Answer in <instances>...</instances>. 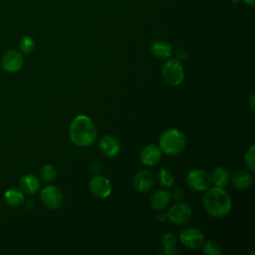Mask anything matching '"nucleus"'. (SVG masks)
<instances>
[{
  "label": "nucleus",
  "mask_w": 255,
  "mask_h": 255,
  "mask_svg": "<svg viewBox=\"0 0 255 255\" xmlns=\"http://www.w3.org/2000/svg\"><path fill=\"white\" fill-rule=\"evenodd\" d=\"M243 2L249 6H254L255 5V0H243Z\"/></svg>",
  "instance_id": "obj_32"
},
{
  "label": "nucleus",
  "mask_w": 255,
  "mask_h": 255,
  "mask_svg": "<svg viewBox=\"0 0 255 255\" xmlns=\"http://www.w3.org/2000/svg\"><path fill=\"white\" fill-rule=\"evenodd\" d=\"M40 179L34 174H26L19 180V186L22 192L26 194H35L40 188Z\"/></svg>",
  "instance_id": "obj_14"
},
{
  "label": "nucleus",
  "mask_w": 255,
  "mask_h": 255,
  "mask_svg": "<svg viewBox=\"0 0 255 255\" xmlns=\"http://www.w3.org/2000/svg\"><path fill=\"white\" fill-rule=\"evenodd\" d=\"M164 81L171 86H178L184 78L183 68L177 59H170L162 66Z\"/></svg>",
  "instance_id": "obj_4"
},
{
  "label": "nucleus",
  "mask_w": 255,
  "mask_h": 255,
  "mask_svg": "<svg viewBox=\"0 0 255 255\" xmlns=\"http://www.w3.org/2000/svg\"><path fill=\"white\" fill-rule=\"evenodd\" d=\"M203 206L207 213L215 218H220L228 214L232 201L227 191L222 187H213L206 191L203 197Z\"/></svg>",
  "instance_id": "obj_2"
},
{
  "label": "nucleus",
  "mask_w": 255,
  "mask_h": 255,
  "mask_svg": "<svg viewBox=\"0 0 255 255\" xmlns=\"http://www.w3.org/2000/svg\"><path fill=\"white\" fill-rule=\"evenodd\" d=\"M19 49L23 54H30L35 49V42L30 36H24L19 41Z\"/></svg>",
  "instance_id": "obj_21"
},
{
  "label": "nucleus",
  "mask_w": 255,
  "mask_h": 255,
  "mask_svg": "<svg viewBox=\"0 0 255 255\" xmlns=\"http://www.w3.org/2000/svg\"><path fill=\"white\" fill-rule=\"evenodd\" d=\"M245 164L251 172H254V144H252L245 154Z\"/></svg>",
  "instance_id": "obj_25"
},
{
  "label": "nucleus",
  "mask_w": 255,
  "mask_h": 255,
  "mask_svg": "<svg viewBox=\"0 0 255 255\" xmlns=\"http://www.w3.org/2000/svg\"><path fill=\"white\" fill-rule=\"evenodd\" d=\"M192 215L191 207L184 202H179L172 205L167 211V218L175 225H182L187 223Z\"/></svg>",
  "instance_id": "obj_6"
},
{
  "label": "nucleus",
  "mask_w": 255,
  "mask_h": 255,
  "mask_svg": "<svg viewBox=\"0 0 255 255\" xmlns=\"http://www.w3.org/2000/svg\"><path fill=\"white\" fill-rule=\"evenodd\" d=\"M249 103H250V106H251V110L253 111L254 110V95H251L250 98H249Z\"/></svg>",
  "instance_id": "obj_30"
},
{
  "label": "nucleus",
  "mask_w": 255,
  "mask_h": 255,
  "mask_svg": "<svg viewBox=\"0 0 255 255\" xmlns=\"http://www.w3.org/2000/svg\"><path fill=\"white\" fill-rule=\"evenodd\" d=\"M184 196V191L181 188H174L170 194V197L175 200H181Z\"/></svg>",
  "instance_id": "obj_26"
},
{
  "label": "nucleus",
  "mask_w": 255,
  "mask_h": 255,
  "mask_svg": "<svg viewBox=\"0 0 255 255\" xmlns=\"http://www.w3.org/2000/svg\"><path fill=\"white\" fill-rule=\"evenodd\" d=\"M91 192L99 198H107L112 193V184L110 180L101 175H95L89 183Z\"/></svg>",
  "instance_id": "obj_10"
},
{
  "label": "nucleus",
  "mask_w": 255,
  "mask_h": 255,
  "mask_svg": "<svg viewBox=\"0 0 255 255\" xmlns=\"http://www.w3.org/2000/svg\"><path fill=\"white\" fill-rule=\"evenodd\" d=\"M101 152L106 156H115L121 149V143L113 135H105L99 142Z\"/></svg>",
  "instance_id": "obj_13"
},
{
  "label": "nucleus",
  "mask_w": 255,
  "mask_h": 255,
  "mask_svg": "<svg viewBox=\"0 0 255 255\" xmlns=\"http://www.w3.org/2000/svg\"><path fill=\"white\" fill-rule=\"evenodd\" d=\"M157 179H158L159 183L162 186H165V187H170L173 184V181H174L173 174L171 173L170 170H168L166 168H161L158 171Z\"/></svg>",
  "instance_id": "obj_20"
},
{
  "label": "nucleus",
  "mask_w": 255,
  "mask_h": 255,
  "mask_svg": "<svg viewBox=\"0 0 255 255\" xmlns=\"http://www.w3.org/2000/svg\"><path fill=\"white\" fill-rule=\"evenodd\" d=\"M175 56H176V59L179 61V60H184L186 57H187V52L185 49L183 48H178L176 51H175Z\"/></svg>",
  "instance_id": "obj_27"
},
{
  "label": "nucleus",
  "mask_w": 255,
  "mask_h": 255,
  "mask_svg": "<svg viewBox=\"0 0 255 255\" xmlns=\"http://www.w3.org/2000/svg\"><path fill=\"white\" fill-rule=\"evenodd\" d=\"M57 171L53 164H45L41 169V177L44 181L50 182L56 178Z\"/></svg>",
  "instance_id": "obj_22"
},
{
  "label": "nucleus",
  "mask_w": 255,
  "mask_h": 255,
  "mask_svg": "<svg viewBox=\"0 0 255 255\" xmlns=\"http://www.w3.org/2000/svg\"><path fill=\"white\" fill-rule=\"evenodd\" d=\"M151 54L158 59H165L172 54L171 45L163 40L155 41L150 47Z\"/></svg>",
  "instance_id": "obj_15"
},
{
  "label": "nucleus",
  "mask_w": 255,
  "mask_h": 255,
  "mask_svg": "<svg viewBox=\"0 0 255 255\" xmlns=\"http://www.w3.org/2000/svg\"><path fill=\"white\" fill-rule=\"evenodd\" d=\"M90 170L93 172V173H98L100 170H101V165L99 162H92L91 165H90Z\"/></svg>",
  "instance_id": "obj_28"
},
{
  "label": "nucleus",
  "mask_w": 255,
  "mask_h": 255,
  "mask_svg": "<svg viewBox=\"0 0 255 255\" xmlns=\"http://www.w3.org/2000/svg\"><path fill=\"white\" fill-rule=\"evenodd\" d=\"M170 193L165 190H157L150 197V204L153 209L161 210L170 202Z\"/></svg>",
  "instance_id": "obj_16"
},
{
  "label": "nucleus",
  "mask_w": 255,
  "mask_h": 255,
  "mask_svg": "<svg viewBox=\"0 0 255 255\" xmlns=\"http://www.w3.org/2000/svg\"><path fill=\"white\" fill-rule=\"evenodd\" d=\"M253 177L251 174L245 171H238L231 177L232 185L237 189H245L252 184Z\"/></svg>",
  "instance_id": "obj_19"
},
{
  "label": "nucleus",
  "mask_w": 255,
  "mask_h": 255,
  "mask_svg": "<svg viewBox=\"0 0 255 255\" xmlns=\"http://www.w3.org/2000/svg\"><path fill=\"white\" fill-rule=\"evenodd\" d=\"M210 178H211V182L215 186L224 187L229 182L230 177H229V172L225 167L218 166L212 171Z\"/></svg>",
  "instance_id": "obj_17"
},
{
  "label": "nucleus",
  "mask_w": 255,
  "mask_h": 255,
  "mask_svg": "<svg viewBox=\"0 0 255 255\" xmlns=\"http://www.w3.org/2000/svg\"><path fill=\"white\" fill-rule=\"evenodd\" d=\"M40 198L42 203L50 209H58L63 203V195L55 185H48L41 190Z\"/></svg>",
  "instance_id": "obj_7"
},
{
  "label": "nucleus",
  "mask_w": 255,
  "mask_h": 255,
  "mask_svg": "<svg viewBox=\"0 0 255 255\" xmlns=\"http://www.w3.org/2000/svg\"><path fill=\"white\" fill-rule=\"evenodd\" d=\"M166 218H167V216H166V214H164V213H160V214L157 216V219H158L159 221H164Z\"/></svg>",
  "instance_id": "obj_31"
},
{
  "label": "nucleus",
  "mask_w": 255,
  "mask_h": 255,
  "mask_svg": "<svg viewBox=\"0 0 255 255\" xmlns=\"http://www.w3.org/2000/svg\"><path fill=\"white\" fill-rule=\"evenodd\" d=\"M161 244H162L164 250L174 248L175 245H176V237H175V235L172 234V233H165V234H163L162 237H161Z\"/></svg>",
  "instance_id": "obj_24"
},
{
  "label": "nucleus",
  "mask_w": 255,
  "mask_h": 255,
  "mask_svg": "<svg viewBox=\"0 0 255 255\" xmlns=\"http://www.w3.org/2000/svg\"><path fill=\"white\" fill-rule=\"evenodd\" d=\"M179 239L184 246L190 249H198L204 243L203 233L194 227H188L182 230L179 234Z\"/></svg>",
  "instance_id": "obj_8"
},
{
  "label": "nucleus",
  "mask_w": 255,
  "mask_h": 255,
  "mask_svg": "<svg viewBox=\"0 0 255 255\" xmlns=\"http://www.w3.org/2000/svg\"><path fill=\"white\" fill-rule=\"evenodd\" d=\"M186 144V138L179 129H166L159 138V148L168 155H176L180 153Z\"/></svg>",
  "instance_id": "obj_3"
},
{
  "label": "nucleus",
  "mask_w": 255,
  "mask_h": 255,
  "mask_svg": "<svg viewBox=\"0 0 255 255\" xmlns=\"http://www.w3.org/2000/svg\"><path fill=\"white\" fill-rule=\"evenodd\" d=\"M186 183L189 188L195 191L207 190L211 184L210 174L203 169H193L188 172Z\"/></svg>",
  "instance_id": "obj_5"
},
{
  "label": "nucleus",
  "mask_w": 255,
  "mask_h": 255,
  "mask_svg": "<svg viewBox=\"0 0 255 255\" xmlns=\"http://www.w3.org/2000/svg\"><path fill=\"white\" fill-rule=\"evenodd\" d=\"M134 188L139 192L148 191L153 185V177L150 171L146 169L139 170L133 177L132 180Z\"/></svg>",
  "instance_id": "obj_12"
},
{
  "label": "nucleus",
  "mask_w": 255,
  "mask_h": 255,
  "mask_svg": "<svg viewBox=\"0 0 255 255\" xmlns=\"http://www.w3.org/2000/svg\"><path fill=\"white\" fill-rule=\"evenodd\" d=\"M163 253H164V254H177L178 251L175 250L174 248H171V249H166V250H164Z\"/></svg>",
  "instance_id": "obj_29"
},
{
  "label": "nucleus",
  "mask_w": 255,
  "mask_h": 255,
  "mask_svg": "<svg viewBox=\"0 0 255 255\" xmlns=\"http://www.w3.org/2000/svg\"><path fill=\"white\" fill-rule=\"evenodd\" d=\"M24 63L22 53L16 50H10L6 52L1 60V67L7 73L18 72Z\"/></svg>",
  "instance_id": "obj_9"
},
{
  "label": "nucleus",
  "mask_w": 255,
  "mask_h": 255,
  "mask_svg": "<svg viewBox=\"0 0 255 255\" xmlns=\"http://www.w3.org/2000/svg\"><path fill=\"white\" fill-rule=\"evenodd\" d=\"M97 128L88 116L79 115L70 125L69 137L75 145L82 147L92 145L97 138Z\"/></svg>",
  "instance_id": "obj_1"
},
{
  "label": "nucleus",
  "mask_w": 255,
  "mask_h": 255,
  "mask_svg": "<svg viewBox=\"0 0 255 255\" xmlns=\"http://www.w3.org/2000/svg\"><path fill=\"white\" fill-rule=\"evenodd\" d=\"M140 161L145 165H155L161 159V150L154 144L146 145L140 151Z\"/></svg>",
  "instance_id": "obj_11"
},
{
  "label": "nucleus",
  "mask_w": 255,
  "mask_h": 255,
  "mask_svg": "<svg viewBox=\"0 0 255 255\" xmlns=\"http://www.w3.org/2000/svg\"><path fill=\"white\" fill-rule=\"evenodd\" d=\"M202 246H203V253L206 255H218L221 252L219 244L213 240L204 242Z\"/></svg>",
  "instance_id": "obj_23"
},
{
  "label": "nucleus",
  "mask_w": 255,
  "mask_h": 255,
  "mask_svg": "<svg viewBox=\"0 0 255 255\" xmlns=\"http://www.w3.org/2000/svg\"><path fill=\"white\" fill-rule=\"evenodd\" d=\"M4 200L10 206H18L24 201V194L17 187H10L4 192Z\"/></svg>",
  "instance_id": "obj_18"
}]
</instances>
